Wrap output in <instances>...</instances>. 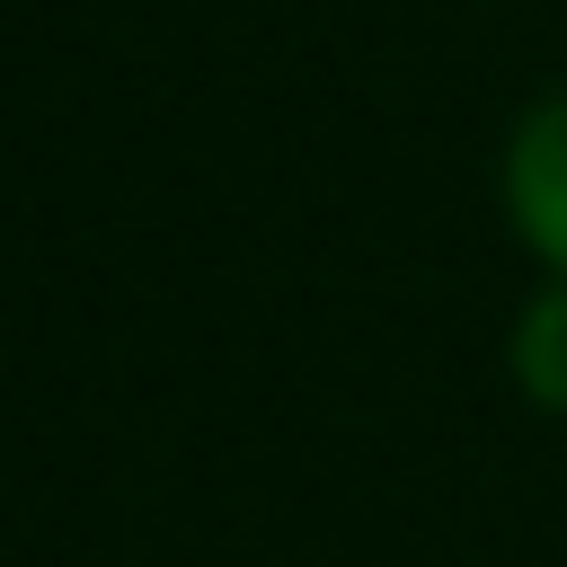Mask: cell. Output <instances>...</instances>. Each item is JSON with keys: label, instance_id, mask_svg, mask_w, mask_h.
<instances>
[{"label": "cell", "instance_id": "cell-1", "mask_svg": "<svg viewBox=\"0 0 567 567\" xmlns=\"http://www.w3.org/2000/svg\"><path fill=\"white\" fill-rule=\"evenodd\" d=\"M505 213L523 230V248L567 284V89L540 97L514 142H505Z\"/></svg>", "mask_w": 567, "mask_h": 567}, {"label": "cell", "instance_id": "cell-2", "mask_svg": "<svg viewBox=\"0 0 567 567\" xmlns=\"http://www.w3.org/2000/svg\"><path fill=\"white\" fill-rule=\"evenodd\" d=\"M514 381H523L549 416H567V284H549V292L523 310V328H514Z\"/></svg>", "mask_w": 567, "mask_h": 567}]
</instances>
